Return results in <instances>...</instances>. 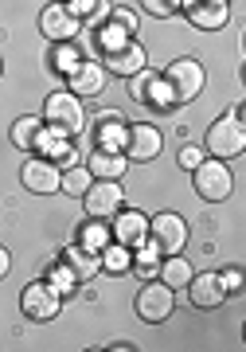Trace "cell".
Instances as JSON below:
<instances>
[{
	"label": "cell",
	"mask_w": 246,
	"mask_h": 352,
	"mask_svg": "<svg viewBox=\"0 0 246 352\" xmlns=\"http://www.w3.org/2000/svg\"><path fill=\"white\" fill-rule=\"evenodd\" d=\"M43 126L47 129H59L67 138H78L82 129H87V110H82V98L71 94V90H51L47 98H43Z\"/></svg>",
	"instance_id": "obj_1"
},
{
	"label": "cell",
	"mask_w": 246,
	"mask_h": 352,
	"mask_svg": "<svg viewBox=\"0 0 246 352\" xmlns=\"http://www.w3.org/2000/svg\"><path fill=\"white\" fill-rule=\"evenodd\" d=\"M164 82L172 90L176 106H188V102H196L199 94H203L208 71H203V63H199L196 55H180V59H172V63L164 67Z\"/></svg>",
	"instance_id": "obj_2"
},
{
	"label": "cell",
	"mask_w": 246,
	"mask_h": 352,
	"mask_svg": "<svg viewBox=\"0 0 246 352\" xmlns=\"http://www.w3.org/2000/svg\"><path fill=\"white\" fill-rule=\"evenodd\" d=\"M192 184H196L199 200L223 204L234 192V176H231V168H227V161H219V157H203V161L192 168Z\"/></svg>",
	"instance_id": "obj_3"
},
{
	"label": "cell",
	"mask_w": 246,
	"mask_h": 352,
	"mask_svg": "<svg viewBox=\"0 0 246 352\" xmlns=\"http://www.w3.org/2000/svg\"><path fill=\"white\" fill-rule=\"evenodd\" d=\"M137 317L145 321V325H164L176 309V289L164 286L160 278H148L145 286L137 289V302H133Z\"/></svg>",
	"instance_id": "obj_4"
},
{
	"label": "cell",
	"mask_w": 246,
	"mask_h": 352,
	"mask_svg": "<svg viewBox=\"0 0 246 352\" xmlns=\"http://www.w3.org/2000/svg\"><path fill=\"white\" fill-rule=\"evenodd\" d=\"M148 239L160 247V254H176L188 247L192 227H188V219L180 212H157L148 215Z\"/></svg>",
	"instance_id": "obj_5"
},
{
	"label": "cell",
	"mask_w": 246,
	"mask_h": 352,
	"mask_svg": "<svg viewBox=\"0 0 246 352\" xmlns=\"http://www.w3.org/2000/svg\"><path fill=\"white\" fill-rule=\"evenodd\" d=\"M243 149H246V122H238V118H215L208 126V157L231 161V157H243Z\"/></svg>",
	"instance_id": "obj_6"
},
{
	"label": "cell",
	"mask_w": 246,
	"mask_h": 352,
	"mask_svg": "<svg viewBox=\"0 0 246 352\" xmlns=\"http://www.w3.org/2000/svg\"><path fill=\"white\" fill-rule=\"evenodd\" d=\"M98 63L106 67V75L129 78V75H137V71H145L148 67V55H145V47H141L137 36H133V39H122V43L98 51Z\"/></svg>",
	"instance_id": "obj_7"
},
{
	"label": "cell",
	"mask_w": 246,
	"mask_h": 352,
	"mask_svg": "<svg viewBox=\"0 0 246 352\" xmlns=\"http://www.w3.org/2000/svg\"><path fill=\"white\" fill-rule=\"evenodd\" d=\"M78 200H82L90 219H113L125 208V188H122V180H94Z\"/></svg>",
	"instance_id": "obj_8"
},
{
	"label": "cell",
	"mask_w": 246,
	"mask_h": 352,
	"mask_svg": "<svg viewBox=\"0 0 246 352\" xmlns=\"http://www.w3.org/2000/svg\"><path fill=\"white\" fill-rule=\"evenodd\" d=\"M160 149H164V133H160L153 122H129V126H125V149L122 153L129 161L148 164V161L160 157Z\"/></svg>",
	"instance_id": "obj_9"
},
{
	"label": "cell",
	"mask_w": 246,
	"mask_h": 352,
	"mask_svg": "<svg viewBox=\"0 0 246 352\" xmlns=\"http://www.w3.org/2000/svg\"><path fill=\"white\" fill-rule=\"evenodd\" d=\"M59 305H63V298L47 282H27L24 294H20V314L27 321H55L59 317Z\"/></svg>",
	"instance_id": "obj_10"
},
{
	"label": "cell",
	"mask_w": 246,
	"mask_h": 352,
	"mask_svg": "<svg viewBox=\"0 0 246 352\" xmlns=\"http://www.w3.org/2000/svg\"><path fill=\"white\" fill-rule=\"evenodd\" d=\"M39 32H43V39H51V43H67V39H74L82 32V20H78L63 0H55V4H47V8L39 12Z\"/></svg>",
	"instance_id": "obj_11"
},
{
	"label": "cell",
	"mask_w": 246,
	"mask_h": 352,
	"mask_svg": "<svg viewBox=\"0 0 246 352\" xmlns=\"http://www.w3.org/2000/svg\"><path fill=\"white\" fill-rule=\"evenodd\" d=\"M180 12L188 16V24L199 32H219L231 20V0H184Z\"/></svg>",
	"instance_id": "obj_12"
},
{
	"label": "cell",
	"mask_w": 246,
	"mask_h": 352,
	"mask_svg": "<svg viewBox=\"0 0 246 352\" xmlns=\"http://www.w3.org/2000/svg\"><path fill=\"white\" fill-rule=\"evenodd\" d=\"M59 176L63 168L55 161H47V157H32V161L20 168V180H24L27 192H36V196H51V192H59Z\"/></svg>",
	"instance_id": "obj_13"
},
{
	"label": "cell",
	"mask_w": 246,
	"mask_h": 352,
	"mask_svg": "<svg viewBox=\"0 0 246 352\" xmlns=\"http://www.w3.org/2000/svg\"><path fill=\"white\" fill-rule=\"evenodd\" d=\"M110 235H113V243H122V247L137 251V247L148 239V215L137 212V208H122V212L113 215Z\"/></svg>",
	"instance_id": "obj_14"
},
{
	"label": "cell",
	"mask_w": 246,
	"mask_h": 352,
	"mask_svg": "<svg viewBox=\"0 0 246 352\" xmlns=\"http://www.w3.org/2000/svg\"><path fill=\"white\" fill-rule=\"evenodd\" d=\"M188 302L196 305V309H219L227 302V289H223L219 274L215 270H203V274H192L188 278Z\"/></svg>",
	"instance_id": "obj_15"
},
{
	"label": "cell",
	"mask_w": 246,
	"mask_h": 352,
	"mask_svg": "<svg viewBox=\"0 0 246 352\" xmlns=\"http://www.w3.org/2000/svg\"><path fill=\"white\" fill-rule=\"evenodd\" d=\"M106 67L98 59H82V63L74 67L71 75H67V90L78 94V98H98L102 90H106Z\"/></svg>",
	"instance_id": "obj_16"
},
{
	"label": "cell",
	"mask_w": 246,
	"mask_h": 352,
	"mask_svg": "<svg viewBox=\"0 0 246 352\" xmlns=\"http://www.w3.org/2000/svg\"><path fill=\"white\" fill-rule=\"evenodd\" d=\"M87 168H90L94 180H122L125 168H129V157H125V153H110V149H94Z\"/></svg>",
	"instance_id": "obj_17"
},
{
	"label": "cell",
	"mask_w": 246,
	"mask_h": 352,
	"mask_svg": "<svg viewBox=\"0 0 246 352\" xmlns=\"http://www.w3.org/2000/svg\"><path fill=\"white\" fill-rule=\"evenodd\" d=\"M137 102H145L148 110H176V102H172V90H168V82H164V75H157V71H148L145 87H141V94H137Z\"/></svg>",
	"instance_id": "obj_18"
},
{
	"label": "cell",
	"mask_w": 246,
	"mask_h": 352,
	"mask_svg": "<svg viewBox=\"0 0 246 352\" xmlns=\"http://www.w3.org/2000/svg\"><path fill=\"white\" fill-rule=\"evenodd\" d=\"M63 263L71 266L74 274H78V282H87V278H94L98 274V254L94 251H87V247H78V243H67L63 247Z\"/></svg>",
	"instance_id": "obj_19"
},
{
	"label": "cell",
	"mask_w": 246,
	"mask_h": 352,
	"mask_svg": "<svg viewBox=\"0 0 246 352\" xmlns=\"http://www.w3.org/2000/svg\"><path fill=\"white\" fill-rule=\"evenodd\" d=\"M39 129H43V118H36V113H24V118H16V122H12V129H8V141H12L20 153H32V149H36Z\"/></svg>",
	"instance_id": "obj_20"
},
{
	"label": "cell",
	"mask_w": 246,
	"mask_h": 352,
	"mask_svg": "<svg viewBox=\"0 0 246 352\" xmlns=\"http://www.w3.org/2000/svg\"><path fill=\"white\" fill-rule=\"evenodd\" d=\"M192 274H196V270H192V263H188V258H184L180 251L168 254V258L160 263V270H157V278L164 282V286H172V289H184Z\"/></svg>",
	"instance_id": "obj_21"
},
{
	"label": "cell",
	"mask_w": 246,
	"mask_h": 352,
	"mask_svg": "<svg viewBox=\"0 0 246 352\" xmlns=\"http://www.w3.org/2000/svg\"><path fill=\"white\" fill-rule=\"evenodd\" d=\"M102 118H106V126H98V141H94V149L122 153V149H125V122H122L113 110H106Z\"/></svg>",
	"instance_id": "obj_22"
},
{
	"label": "cell",
	"mask_w": 246,
	"mask_h": 352,
	"mask_svg": "<svg viewBox=\"0 0 246 352\" xmlns=\"http://www.w3.org/2000/svg\"><path fill=\"white\" fill-rule=\"evenodd\" d=\"M98 263H102V270H110V274H125V270L133 266V251L122 247V243H106L98 251Z\"/></svg>",
	"instance_id": "obj_23"
},
{
	"label": "cell",
	"mask_w": 246,
	"mask_h": 352,
	"mask_svg": "<svg viewBox=\"0 0 246 352\" xmlns=\"http://www.w3.org/2000/svg\"><path fill=\"white\" fill-rule=\"evenodd\" d=\"M129 270H137V274L145 278H157V270H160V247L153 239H145L141 243V247H137L133 251V266H129Z\"/></svg>",
	"instance_id": "obj_24"
},
{
	"label": "cell",
	"mask_w": 246,
	"mask_h": 352,
	"mask_svg": "<svg viewBox=\"0 0 246 352\" xmlns=\"http://www.w3.org/2000/svg\"><path fill=\"white\" fill-rule=\"evenodd\" d=\"M78 63H82V51L74 47V39H67V43H55V47H51V71H55V75L67 78Z\"/></svg>",
	"instance_id": "obj_25"
},
{
	"label": "cell",
	"mask_w": 246,
	"mask_h": 352,
	"mask_svg": "<svg viewBox=\"0 0 246 352\" xmlns=\"http://www.w3.org/2000/svg\"><path fill=\"white\" fill-rule=\"evenodd\" d=\"M106 243H113L110 227H106V219H90V223H82V231H78V247H87V251L98 254Z\"/></svg>",
	"instance_id": "obj_26"
},
{
	"label": "cell",
	"mask_w": 246,
	"mask_h": 352,
	"mask_svg": "<svg viewBox=\"0 0 246 352\" xmlns=\"http://www.w3.org/2000/svg\"><path fill=\"white\" fill-rule=\"evenodd\" d=\"M43 282H47V286L55 289L59 298H71L74 289H78V274H74L67 263H55V266L47 270V278H43Z\"/></svg>",
	"instance_id": "obj_27"
},
{
	"label": "cell",
	"mask_w": 246,
	"mask_h": 352,
	"mask_svg": "<svg viewBox=\"0 0 246 352\" xmlns=\"http://www.w3.org/2000/svg\"><path fill=\"white\" fill-rule=\"evenodd\" d=\"M90 184H94V176H90L87 164H71V168L59 176V192H67V196H82Z\"/></svg>",
	"instance_id": "obj_28"
},
{
	"label": "cell",
	"mask_w": 246,
	"mask_h": 352,
	"mask_svg": "<svg viewBox=\"0 0 246 352\" xmlns=\"http://www.w3.org/2000/svg\"><path fill=\"white\" fill-rule=\"evenodd\" d=\"M63 4H67L78 20H87V16H94V20H98V12H106V8H110V4H102V0H63Z\"/></svg>",
	"instance_id": "obj_29"
},
{
	"label": "cell",
	"mask_w": 246,
	"mask_h": 352,
	"mask_svg": "<svg viewBox=\"0 0 246 352\" xmlns=\"http://www.w3.org/2000/svg\"><path fill=\"white\" fill-rule=\"evenodd\" d=\"M106 16H110V24L122 28L125 36H137V12H129V8H113V4H110V12H106Z\"/></svg>",
	"instance_id": "obj_30"
},
{
	"label": "cell",
	"mask_w": 246,
	"mask_h": 352,
	"mask_svg": "<svg viewBox=\"0 0 246 352\" xmlns=\"http://www.w3.org/2000/svg\"><path fill=\"white\" fill-rule=\"evenodd\" d=\"M141 8H145L148 16H157V20H168V16L180 12V8H176V0H141Z\"/></svg>",
	"instance_id": "obj_31"
},
{
	"label": "cell",
	"mask_w": 246,
	"mask_h": 352,
	"mask_svg": "<svg viewBox=\"0 0 246 352\" xmlns=\"http://www.w3.org/2000/svg\"><path fill=\"white\" fill-rule=\"evenodd\" d=\"M219 282H223V289H227V298H231V294H238V289H243V270H238V266H223Z\"/></svg>",
	"instance_id": "obj_32"
},
{
	"label": "cell",
	"mask_w": 246,
	"mask_h": 352,
	"mask_svg": "<svg viewBox=\"0 0 246 352\" xmlns=\"http://www.w3.org/2000/svg\"><path fill=\"white\" fill-rule=\"evenodd\" d=\"M203 157H208V153L199 149V145H184V149H180V157H176V164H180L184 173H192V168H196V164L203 161Z\"/></svg>",
	"instance_id": "obj_33"
},
{
	"label": "cell",
	"mask_w": 246,
	"mask_h": 352,
	"mask_svg": "<svg viewBox=\"0 0 246 352\" xmlns=\"http://www.w3.org/2000/svg\"><path fill=\"white\" fill-rule=\"evenodd\" d=\"M8 270H12V254H8V247H0V282L8 278Z\"/></svg>",
	"instance_id": "obj_34"
},
{
	"label": "cell",
	"mask_w": 246,
	"mask_h": 352,
	"mask_svg": "<svg viewBox=\"0 0 246 352\" xmlns=\"http://www.w3.org/2000/svg\"><path fill=\"white\" fill-rule=\"evenodd\" d=\"M0 75H4V63H0Z\"/></svg>",
	"instance_id": "obj_35"
}]
</instances>
